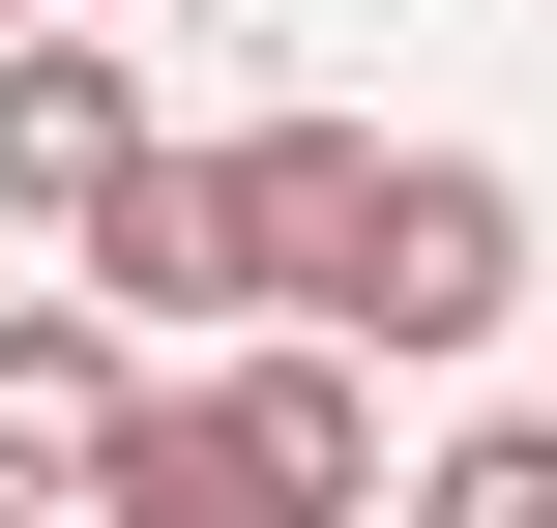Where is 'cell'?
I'll return each mask as SVG.
<instances>
[{"instance_id": "cell-1", "label": "cell", "mask_w": 557, "mask_h": 528, "mask_svg": "<svg viewBox=\"0 0 557 528\" xmlns=\"http://www.w3.org/2000/svg\"><path fill=\"white\" fill-rule=\"evenodd\" d=\"M59 500H88V528H352V500H382V382H352L323 323L235 353V382H176V412L117 382V441H88Z\"/></svg>"}, {"instance_id": "cell-2", "label": "cell", "mask_w": 557, "mask_h": 528, "mask_svg": "<svg viewBox=\"0 0 557 528\" xmlns=\"http://www.w3.org/2000/svg\"><path fill=\"white\" fill-rule=\"evenodd\" d=\"M499 294H529L499 147H382V176H352V265H323L294 323H323V353H499Z\"/></svg>"}, {"instance_id": "cell-3", "label": "cell", "mask_w": 557, "mask_h": 528, "mask_svg": "<svg viewBox=\"0 0 557 528\" xmlns=\"http://www.w3.org/2000/svg\"><path fill=\"white\" fill-rule=\"evenodd\" d=\"M59 235H88V323H235V176L206 147H117Z\"/></svg>"}, {"instance_id": "cell-4", "label": "cell", "mask_w": 557, "mask_h": 528, "mask_svg": "<svg viewBox=\"0 0 557 528\" xmlns=\"http://www.w3.org/2000/svg\"><path fill=\"white\" fill-rule=\"evenodd\" d=\"M117 147H147V59H117V29H59V0H29V29H0V206H88V176H117Z\"/></svg>"}, {"instance_id": "cell-5", "label": "cell", "mask_w": 557, "mask_h": 528, "mask_svg": "<svg viewBox=\"0 0 557 528\" xmlns=\"http://www.w3.org/2000/svg\"><path fill=\"white\" fill-rule=\"evenodd\" d=\"M206 176H235V294H323V265H352V176H382V147H352V118H235Z\"/></svg>"}, {"instance_id": "cell-6", "label": "cell", "mask_w": 557, "mask_h": 528, "mask_svg": "<svg viewBox=\"0 0 557 528\" xmlns=\"http://www.w3.org/2000/svg\"><path fill=\"white\" fill-rule=\"evenodd\" d=\"M117 382H147V323H88V294H29V323H0V500H59V470L117 441Z\"/></svg>"}, {"instance_id": "cell-7", "label": "cell", "mask_w": 557, "mask_h": 528, "mask_svg": "<svg viewBox=\"0 0 557 528\" xmlns=\"http://www.w3.org/2000/svg\"><path fill=\"white\" fill-rule=\"evenodd\" d=\"M411 528H557V412H470V441L411 470Z\"/></svg>"}, {"instance_id": "cell-8", "label": "cell", "mask_w": 557, "mask_h": 528, "mask_svg": "<svg viewBox=\"0 0 557 528\" xmlns=\"http://www.w3.org/2000/svg\"><path fill=\"white\" fill-rule=\"evenodd\" d=\"M0 528H59V500H0Z\"/></svg>"}, {"instance_id": "cell-9", "label": "cell", "mask_w": 557, "mask_h": 528, "mask_svg": "<svg viewBox=\"0 0 557 528\" xmlns=\"http://www.w3.org/2000/svg\"><path fill=\"white\" fill-rule=\"evenodd\" d=\"M0 29H29V0H0Z\"/></svg>"}]
</instances>
